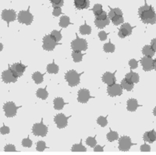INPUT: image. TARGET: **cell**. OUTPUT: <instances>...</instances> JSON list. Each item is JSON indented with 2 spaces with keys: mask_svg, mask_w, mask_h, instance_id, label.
<instances>
[{
  "mask_svg": "<svg viewBox=\"0 0 156 155\" xmlns=\"http://www.w3.org/2000/svg\"><path fill=\"white\" fill-rule=\"evenodd\" d=\"M45 148H46V144H45V143H44V141H38V142H37V147H36L37 151H44Z\"/></svg>",
  "mask_w": 156,
  "mask_h": 155,
  "instance_id": "60d3db41",
  "label": "cell"
},
{
  "mask_svg": "<svg viewBox=\"0 0 156 155\" xmlns=\"http://www.w3.org/2000/svg\"><path fill=\"white\" fill-rule=\"evenodd\" d=\"M10 132V129L6 125H3L0 128V133L2 135H5V134H9Z\"/></svg>",
  "mask_w": 156,
  "mask_h": 155,
  "instance_id": "7dc6e473",
  "label": "cell"
},
{
  "mask_svg": "<svg viewBox=\"0 0 156 155\" xmlns=\"http://www.w3.org/2000/svg\"><path fill=\"white\" fill-rule=\"evenodd\" d=\"M103 49L105 52H114L115 51V45L113 44H112V42L109 41V42L106 43V44H104L103 46Z\"/></svg>",
  "mask_w": 156,
  "mask_h": 155,
  "instance_id": "d590c367",
  "label": "cell"
},
{
  "mask_svg": "<svg viewBox=\"0 0 156 155\" xmlns=\"http://www.w3.org/2000/svg\"><path fill=\"white\" fill-rule=\"evenodd\" d=\"M138 15L141 21L145 24H154L156 23V12L151 5L145 2L144 5L139 8Z\"/></svg>",
  "mask_w": 156,
  "mask_h": 155,
  "instance_id": "6da1fadb",
  "label": "cell"
},
{
  "mask_svg": "<svg viewBox=\"0 0 156 155\" xmlns=\"http://www.w3.org/2000/svg\"><path fill=\"white\" fill-rule=\"evenodd\" d=\"M98 37L101 41H105L107 39V33H105V31H100L98 33Z\"/></svg>",
  "mask_w": 156,
  "mask_h": 155,
  "instance_id": "f907efd6",
  "label": "cell"
},
{
  "mask_svg": "<svg viewBox=\"0 0 156 155\" xmlns=\"http://www.w3.org/2000/svg\"><path fill=\"white\" fill-rule=\"evenodd\" d=\"M36 95H37V97H39V98L42 99V100H45V99L48 97V91H47L46 88H39L38 90H37V92H36Z\"/></svg>",
  "mask_w": 156,
  "mask_h": 155,
  "instance_id": "484cf974",
  "label": "cell"
},
{
  "mask_svg": "<svg viewBox=\"0 0 156 155\" xmlns=\"http://www.w3.org/2000/svg\"><path fill=\"white\" fill-rule=\"evenodd\" d=\"M2 81L5 83H15L17 80V78L14 76V74L12 73L10 69L5 70L2 73Z\"/></svg>",
  "mask_w": 156,
  "mask_h": 155,
  "instance_id": "5bb4252c",
  "label": "cell"
},
{
  "mask_svg": "<svg viewBox=\"0 0 156 155\" xmlns=\"http://www.w3.org/2000/svg\"><path fill=\"white\" fill-rule=\"evenodd\" d=\"M102 5L101 4H95L93 7V12H94V15H98L102 12Z\"/></svg>",
  "mask_w": 156,
  "mask_h": 155,
  "instance_id": "ab89813d",
  "label": "cell"
},
{
  "mask_svg": "<svg viewBox=\"0 0 156 155\" xmlns=\"http://www.w3.org/2000/svg\"><path fill=\"white\" fill-rule=\"evenodd\" d=\"M47 72L51 74H56L58 72V66L53 63H50L47 65Z\"/></svg>",
  "mask_w": 156,
  "mask_h": 155,
  "instance_id": "f1b7e54d",
  "label": "cell"
},
{
  "mask_svg": "<svg viewBox=\"0 0 156 155\" xmlns=\"http://www.w3.org/2000/svg\"><path fill=\"white\" fill-rule=\"evenodd\" d=\"M143 139H144V140L145 142H147V143H153V142L156 141V132L154 129L151 131H148V132H146L144 134Z\"/></svg>",
  "mask_w": 156,
  "mask_h": 155,
  "instance_id": "ac0fdd59",
  "label": "cell"
},
{
  "mask_svg": "<svg viewBox=\"0 0 156 155\" xmlns=\"http://www.w3.org/2000/svg\"><path fill=\"white\" fill-rule=\"evenodd\" d=\"M153 114H154V116H156V107H154V110H153Z\"/></svg>",
  "mask_w": 156,
  "mask_h": 155,
  "instance_id": "11a10c76",
  "label": "cell"
},
{
  "mask_svg": "<svg viewBox=\"0 0 156 155\" xmlns=\"http://www.w3.org/2000/svg\"><path fill=\"white\" fill-rule=\"evenodd\" d=\"M71 150L73 152H85L87 151V148L82 145V141H80V143L73 145L71 148Z\"/></svg>",
  "mask_w": 156,
  "mask_h": 155,
  "instance_id": "83f0119b",
  "label": "cell"
},
{
  "mask_svg": "<svg viewBox=\"0 0 156 155\" xmlns=\"http://www.w3.org/2000/svg\"><path fill=\"white\" fill-rule=\"evenodd\" d=\"M151 48L156 51V38H154L151 40Z\"/></svg>",
  "mask_w": 156,
  "mask_h": 155,
  "instance_id": "f5cc1de1",
  "label": "cell"
},
{
  "mask_svg": "<svg viewBox=\"0 0 156 155\" xmlns=\"http://www.w3.org/2000/svg\"><path fill=\"white\" fill-rule=\"evenodd\" d=\"M107 139L109 142H113V141L119 139V134L118 132H115V131H110L108 134H107Z\"/></svg>",
  "mask_w": 156,
  "mask_h": 155,
  "instance_id": "1f68e13d",
  "label": "cell"
},
{
  "mask_svg": "<svg viewBox=\"0 0 156 155\" xmlns=\"http://www.w3.org/2000/svg\"><path fill=\"white\" fill-rule=\"evenodd\" d=\"M70 116L67 117L65 114L60 113V114H56L54 118V121H55V124H56L57 127L58 129H63L68 124V118Z\"/></svg>",
  "mask_w": 156,
  "mask_h": 155,
  "instance_id": "30bf717a",
  "label": "cell"
},
{
  "mask_svg": "<svg viewBox=\"0 0 156 155\" xmlns=\"http://www.w3.org/2000/svg\"><path fill=\"white\" fill-rule=\"evenodd\" d=\"M9 69H11L12 73L14 74V76L16 78H18L22 76V75L24 72L25 69H26V66L24 65H23L22 63H15L12 64Z\"/></svg>",
  "mask_w": 156,
  "mask_h": 155,
  "instance_id": "7c38bea8",
  "label": "cell"
},
{
  "mask_svg": "<svg viewBox=\"0 0 156 155\" xmlns=\"http://www.w3.org/2000/svg\"><path fill=\"white\" fill-rule=\"evenodd\" d=\"M139 104L137 103V100L134 98H130L127 100V108L128 111H135L136 109H137V107H139Z\"/></svg>",
  "mask_w": 156,
  "mask_h": 155,
  "instance_id": "ffe728a7",
  "label": "cell"
},
{
  "mask_svg": "<svg viewBox=\"0 0 156 155\" xmlns=\"http://www.w3.org/2000/svg\"><path fill=\"white\" fill-rule=\"evenodd\" d=\"M33 19H34V17H33V15L30 12L29 8L26 11H20L17 16V19L19 23H24L26 25H30L32 23V21H33Z\"/></svg>",
  "mask_w": 156,
  "mask_h": 155,
  "instance_id": "8992f818",
  "label": "cell"
},
{
  "mask_svg": "<svg viewBox=\"0 0 156 155\" xmlns=\"http://www.w3.org/2000/svg\"><path fill=\"white\" fill-rule=\"evenodd\" d=\"M32 132L34 136L44 137L48 133V127L43 123V120L40 123H35L32 128Z\"/></svg>",
  "mask_w": 156,
  "mask_h": 155,
  "instance_id": "277c9868",
  "label": "cell"
},
{
  "mask_svg": "<svg viewBox=\"0 0 156 155\" xmlns=\"http://www.w3.org/2000/svg\"><path fill=\"white\" fill-rule=\"evenodd\" d=\"M86 143L90 147H94L97 145L95 137H87V139H86Z\"/></svg>",
  "mask_w": 156,
  "mask_h": 155,
  "instance_id": "f35d334b",
  "label": "cell"
},
{
  "mask_svg": "<svg viewBox=\"0 0 156 155\" xmlns=\"http://www.w3.org/2000/svg\"><path fill=\"white\" fill-rule=\"evenodd\" d=\"M133 26H130V24L128 23H123L119 28V31L118 33V35L121 38H125L127 36H129L132 33V30H133Z\"/></svg>",
  "mask_w": 156,
  "mask_h": 155,
  "instance_id": "4fadbf2b",
  "label": "cell"
},
{
  "mask_svg": "<svg viewBox=\"0 0 156 155\" xmlns=\"http://www.w3.org/2000/svg\"><path fill=\"white\" fill-rule=\"evenodd\" d=\"M83 55L80 51H73L72 53V57L74 62H80L82 61Z\"/></svg>",
  "mask_w": 156,
  "mask_h": 155,
  "instance_id": "f546056e",
  "label": "cell"
},
{
  "mask_svg": "<svg viewBox=\"0 0 156 155\" xmlns=\"http://www.w3.org/2000/svg\"><path fill=\"white\" fill-rule=\"evenodd\" d=\"M97 122H98V124L101 125V127L106 126L107 124H108L107 117H103V116L98 117V118L97 119Z\"/></svg>",
  "mask_w": 156,
  "mask_h": 155,
  "instance_id": "74e56055",
  "label": "cell"
},
{
  "mask_svg": "<svg viewBox=\"0 0 156 155\" xmlns=\"http://www.w3.org/2000/svg\"><path fill=\"white\" fill-rule=\"evenodd\" d=\"M112 20V22L113 23L114 25L117 26V25H119L121 23H123L124 21V19L122 17V15H116V16H113L112 19H110Z\"/></svg>",
  "mask_w": 156,
  "mask_h": 155,
  "instance_id": "e575fe53",
  "label": "cell"
},
{
  "mask_svg": "<svg viewBox=\"0 0 156 155\" xmlns=\"http://www.w3.org/2000/svg\"><path fill=\"white\" fill-rule=\"evenodd\" d=\"M43 76L44 74H41L40 72H35L32 75V79H34V83L39 84L43 82Z\"/></svg>",
  "mask_w": 156,
  "mask_h": 155,
  "instance_id": "4316f807",
  "label": "cell"
},
{
  "mask_svg": "<svg viewBox=\"0 0 156 155\" xmlns=\"http://www.w3.org/2000/svg\"><path fill=\"white\" fill-rule=\"evenodd\" d=\"M90 5L89 0H74V5L78 9H87Z\"/></svg>",
  "mask_w": 156,
  "mask_h": 155,
  "instance_id": "d6986e66",
  "label": "cell"
},
{
  "mask_svg": "<svg viewBox=\"0 0 156 155\" xmlns=\"http://www.w3.org/2000/svg\"><path fill=\"white\" fill-rule=\"evenodd\" d=\"M109 23H110V20L109 19H108V18L105 19H102V20H98V19H96L95 20H94L95 26L100 29L104 28L105 26H106L107 25L109 24Z\"/></svg>",
  "mask_w": 156,
  "mask_h": 155,
  "instance_id": "d4e9b609",
  "label": "cell"
},
{
  "mask_svg": "<svg viewBox=\"0 0 156 155\" xmlns=\"http://www.w3.org/2000/svg\"><path fill=\"white\" fill-rule=\"evenodd\" d=\"M50 35L53 37L54 40H55L56 42H59L61 39H62V34H61L60 31H58V30H52Z\"/></svg>",
  "mask_w": 156,
  "mask_h": 155,
  "instance_id": "8d00e7d4",
  "label": "cell"
},
{
  "mask_svg": "<svg viewBox=\"0 0 156 155\" xmlns=\"http://www.w3.org/2000/svg\"><path fill=\"white\" fill-rule=\"evenodd\" d=\"M121 86H122V88L126 90L127 91H130V90H133L134 83L129 82L128 79H126V78H124V79H122V81H121Z\"/></svg>",
  "mask_w": 156,
  "mask_h": 155,
  "instance_id": "cb8c5ba5",
  "label": "cell"
},
{
  "mask_svg": "<svg viewBox=\"0 0 156 155\" xmlns=\"http://www.w3.org/2000/svg\"><path fill=\"white\" fill-rule=\"evenodd\" d=\"M16 18V12L13 9H3L2 12V19L7 23L9 26L10 22L14 21Z\"/></svg>",
  "mask_w": 156,
  "mask_h": 155,
  "instance_id": "9c48e42d",
  "label": "cell"
},
{
  "mask_svg": "<svg viewBox=\"0 0 156 155\" xmlns=\"http://www.w3.org/2000/svg\"><path fill=\"white\" fill-rule=\"evenodd\" d=\"M115 74V72H113V73L109 72H105V73L103 74L102 78H101V79H102V81L105 83H106L108 86H111V85L114 84V83H115V81H116Z\"/></svg>",
  "mask_w": 156,
  "mask_h": 155,
  "instance_id": "e0dca14e",
  "label": "cell"
},
{
  "mask_svg": "<svg viewBox=\"0 0 156 155\" xmlns=\"http://www.w3.org/2000/svg\"><path fill=\"white\" fill-rule=\"evenodd\" d=\"M53 7H61L64 3V0H50Z\"/></svg>",
  "mask_w": 156,
  "mask_h": 155,
  "instance_id": "b9f144b4",
  "label": "cell"
},
{
  "mask_svg": "<svg viewBox=\"0 0 156 155\" xmlns=\"http://www.w3.org/2000/svg\"><path fill=\"white\" fill-rule=\"evenodd\" d=\"M71 48L73 51H85L87 48V41L85 39L76 37V38L71 42Z\"/></svg>",
  "mask_w": 156,
  "mask_h": 155,
  "instance_id": "5b68a950",
  "label": "cell"
},
{
  "mask_svg": "<svg viewBox=\"0 0 156 155\" xmlns=\"http://www.w3.org/2000/svg\"><path fill=\"white\" fill-rule=\"evenodd\" d=\"M134 143L131 142V139L129 136H122L119 139V150L121 151H127Z\"/></svg>",
  "mask_w": 156,
  "mask_h": 155,
  "instance_id": "ba28073f",
  "label": "cell"
},
{
  "mask_svg": "<svg viewBox=\"0 0 156 155\" xmlns=\"http://www.w3.org/2000/svg\"><path fill=\"white\" fill-rule=\"evenodd\" d=\"M80 33L83 35L84 34H90L91 33V27L86 23L80 26Z\"/></svg>",
  "mask_w": 156,
  "mask_h": 155,
  "instance_id": "836d02e7",
  "label": "cell"
},
{
  "mask_svg": "<svg viewBox=\"0 0 156 155\" xmlns=\"http://www.w3.org/2000/svg\"><path fill=\"white\" fill-rule=\"evenodd\" d=\"M21 107V106H16L14 102L8 101L3 105V110L5 112V115L7 118H12L16 114L18 108Z\"/></svg>",
  "mask_w": 156,
  "mask_h": 155,
  "instance_id": "3957f363",
  "label": "cell"
},
{
  "mask_svg": "<svg viewBox=\"0 0 156 155\" xmlns=\"http://www.w3.org/2000/svg\"><path fill=\"white\" fill-rule=\"evenodd\" d=\"M125 78L133 83H137L139 82V75L136 72H133V71H130L127 74H126Z\"/></svg>",
  "mask_w": 156,
  "mask_h": 155,
  "instance_id": "44dd1931",
  "label": "cell"
},
{
  "mask_svg": "<svg viewBox=\"0 0 156 155\" xmlns=\"http://www.w3.org/2000/svg\"><path fill=\"white\" fill-rule=\"evenodd\" d=\"M61 13H62L61 7H54L53 12H52V14H53L54 16H58Z\"/></svg>",
  "mask_w": 156,
  "mask_h": 155,
  "instance_id": "681fc988",
  "label": "cell"
},
{
  "mask_svg": "<svg viewBox=\"0 0 156 155\" xmlns=\"http://www.w3.org/2000/svg\"><path fill=\"white\" fill-rule=\"evenodd\" d=\"M129 65L130 66V68H131V69H136L137 66H138V62L136 59L133 58V59H130L129 61Z\"/></svg>",
  "mask_w": 156,
  "mask_h": 155,
  "instance_id": "f6af8a7d",
  "label": "cell"
},
{
  "mask_svg": "<svg viewBox=\"0 0 156 155\" xmlns=\"http://www.w3.org/2000/svg\"><path fill=\"white\" fill-rule=\"evenodd\" d=\"M154 69L156 70V59L154 60Z\"/></svg>",
  "mask_w": 156,
  "mask_h": 155,
  "instance_id": "9f6ffc18",
  "label": "cell"
},
{
  "mask_svg": "<svg viewBox=\"0 0 156 155\" xmlns=\"http://www.w3.org/2000/svg\"><path fill=\"white\" fill-rule=\"evenodd\" d=\"M94 151L103 152L104 151V146H99V145H96V146L94 147Z\"/></svg>",
  "mask_w": 156,
  "mask_h": 155,
  "instance_id": "816d5d0a",
  "label": "cell"
},
{
  "mask_svg": "<svg viewBox=\"0 0 156 155\" xmlns=\"http://www.w3.org/2000/svg\"><path fill=\"white\" fill-rule=\"evenodd\" d=\"M54 108L55 110H61L63 108L64 105H65V102H64L63 99L62 97H56L54 99Z\"/></svg>",
  "mask_w": 156,
  "mask_h": 155,
  "instance_id": "603a6c76",
  "label": "cell"
},
{
  "mask_svg": "<svg viewBox=\"0 0 156 155\" xmlns=\"http://www.w3.org/2000/svg\"><path fill=\"white\" fill-rule=\"evenodd\" d=\"M4 150L5 152H15L16 151V147H15L14 145L12 144H7L6 146H5L4 147Z\"/></svg>",
  "mask_w": 156,
  "mask_h": 155,
  "instance_id": "ee69618b",
  "label": "cell"
},
{
  "mask_svg": "<svg viewBox=\"0 0 156 155\" xmlns=\"http://www.w3.org/2000/svg\"><path fill=\"white\" fill-rule=\"evenodd\" d=\"M141 65L144 71H151L154 69V60L151 57L144 56L141 58Z\"/></svg>",
  "mask_w": 156,
  "mask_h": 155,
  "instance_id": "9a60e30c",
  "label": "cell"
},
{
  "mask_svg": "<svg viewBox=\"0 0 156 155\" xmlns=\"http://www.w3.org/2000/svg\"><path fill=\"white\" fill-rule=\"evenodd\" d=\"M58 44V42H56L50 34L43 37V48L45 51H53L55 46Z\"/></svg>",
  "mask_w": 156,
  "mask_h": 155,
  "instance_id": "52a82bcc",
  "label": "cell"
},
{
  "mask_svg": "<svg viewBox=\"0 0 156 155\" xmlns=\"http://www.w3.org/2000/svg\"><path fill=\"white\" fill-rule=\"evenodd\" d=\"M32 143V141L29 138H25L22 140V146L24 147H31Z\"/></svg>",
  "mask_w": 156,
  "mask_h": 155,
  "instance_id": "7bdbcfd3",
  "label": "cell"
},
{
  "mask_svg": "<svg viewBox=\"0 0 156 155\" xmlns=\"http://www.w3.org/2000/svg\"><path fill=\"white\" fill-rule=\"evenodd\" d=\"M83 73V72H82ZM82 73H78L76 71L72 69L65 74V79L67 81L69 86H75L80 83V77Z\"/></svg>",
  "mask_w": 156,
  "mask_h": 155,
  "instance_id": "7a4b0ae2",
  "label": "cell"
},
{
  "mask_svg": "<svg viewBox=\"0 0 156 155\" xmlns=\"http://www.w3.org/2000/svg\"><path fill=\"white\" fill-rule=\"evenodd\" d=\"M140 150L142 152H150L151 151V146L145 143V144H143L140 146Z\"/></svg>",
  "mask_w": 156,
  "mask_h": 155,
  "instance_id": "c3c4849f",
  "label": "cell"
},
{
  "mask_svg": "<svg viewBox=\"0 0 156 155\" xmlns=\"http://www.w3.org/2000/svg\"><path fill=\"white\" fill-rule=\"evenodd\" d=\"M110 11L108 12V19H112L113 16H116V15H122V12L121 11L120 9L119 8H115V9H112V8H109Z\"/></svg>",
  "mask_w": 156,
  "mask_h": 155,
  "instance_id": "d6a6232c",
  "label": "cell"
},
{
  "mask_svg": "<svg viewBox=\"0 0 156 155\" xmlns=\"http://www.w3.org/2000/svg\"><path fill=\"white\" fill-rule=\"evenodd\" d=\"M142 53L143 55L147 57H152L154 55L155 51L151 48V45H145L142 49Z\"/></svg>",
  "mask_w": 156,
  "mask_h": 155,
  "instance_id": "7402d4cb",
  "label": "cell"
},
{
  "mask_svg": "<svg viewBox=\"0 0 156 155\" xmlns=\"http://www.w3.org/2000/svg\"><path fill=\"white\" fill-rule=\"evenodd\" d=\"M90 97V91L87 89H80L78 91L77 100L80 103H87Z\"/></svg>",
  "mask_w": 156,
  "mask_h": 155,
  "instance_id": "2e32d148",
  "label": "cell"
},
{
  "mask_svg": "<svg viewBox=\"0 0 156 155\" xmlns=\"http://www.w3.org/2000/svg\"><path fill=\"white\" fill-rule=\"evenodd\" d=\"M107 92L110 97H115V96H120L122 93V87L121 85L114 83L111 86H108Z\"/></svg>",
  "mask_w": 156,
  "mask_h": 155,
  "instance_id": "8fae6325",
  "label": "cell"
},
{
  "mask_svg": "<svg viewBox=\"0 0 156 155\" xmlns=\"http://www.w3.org/2000/svg\"><path fill=\"white\" fill-rule=\"evenodd\" d=\"M95 19H98V20H102V19H107V13L105 11H102L101 13H99L98 15H96Z\"/></svg>",
  "mask_w": 156,
  "mask_h": 155,
  "instance_id": "bcb514c9",
  "label": "cell"
},
{
  "mask_svg": "<svg viewBox=\"0 0 156 155\" xmlns=\"http://www.w3.org/2000/svg\"><path fill=\"white\" fill-rule=\"evenodd\" d=\"M70 23L69 21V18L66 16H62L60 18V20H59V26L62 27V28H66L67 27L68 25Z\"/></svg>",
  "mask_w": 156,
  "mask_h": 155,
  "instance_id": "4dcf8cb0",
  "label": "cell"
},
{
  "mask_svg": "<svg viewBox=\"0 0 156 155\" xmlns=\"http://www.w3.org/2000/svg\"><path fill=\"white\" fill-rule=\"evenodd\" d=\"M3 49V44L2 43H0V51H2Z\"/></svg>",
  "mask_w": 156,
  "mask_h": 155,
  "instance_id": "db71d44e",
  "label": "cell"
}]
</instances>
